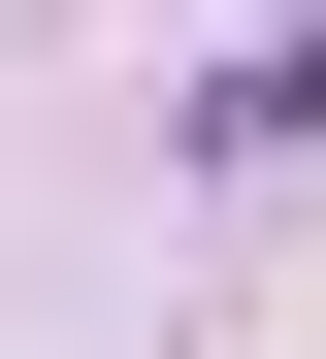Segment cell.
<instances>
[{"instance_id":"6da1fadb","label":"cell","mask_w":326,"mask_h":359,"mask_svg":"<svg viewBox=\"0 0 326 359\" xmlns=\"http://www.w3.org/2000/svg\"><path fill=\"white\" fill-rule=\"evenodd\" d=\"M196 131H229V163H294V131H326V0H261V66L196 98Z\"/></svg>"}]
</instances>
